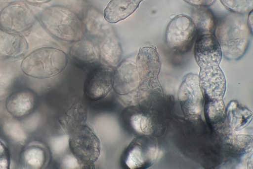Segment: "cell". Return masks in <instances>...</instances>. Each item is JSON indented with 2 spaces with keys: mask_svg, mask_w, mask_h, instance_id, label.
<instances>
[{
  "mask_svg": "<svg viewBox=\"0 0 253 169\" xmlns=\"http://www.w3.org/2000/svg\"><path fill=\"white\" fill-rule=\"evenodd\" d=\"M159 152L157 141L148 136L135 138L124 151L126 165L131 169H145L156 161Z\"/></svg>",
  "mask_w": 253,
  "mask_h": 169,
  "instance_id": "6",
  "label": "cell"
},
{
  "mask_svg": "<svg viewBox=\"0 0 253 169\" xmlns=\"http://www.w3.org/2000/svg\"><path fill=\"white\" fill-rule=\"evenodd\" d=\"M35 95L28 90L14 92L7 97L5 107L7 111L16 117H23L30 114L36 104Z\"/></svg>",
  "mask_w": 253,
  "mask_h": 169,
  "instance_id": "15",
  "label": "cell"
},
{
  "mask_svg": "<svg viewBox=\"0 0 253 169\" xmlns=\"http://www.w3.org/2000/svg\"><path fill=\"white\" fill-rule=\"evenodd\" d=\"M139 78L136 65L130 60H124L113 72L114 90L120 95L126 94L137 87Z\"/></svg>",
  "mask_w": 253,
  "mask_h": 169,
  "instance_id": "12",
  "label": "cell"
},
{
  "mask_svg": "<svg viewBox=\"0 0 253 169\" xmlns=\"http://www.w3.org/2000/svg\"><path fill=\"white\" fill-rule=\"evenodd\" d=\"M198 78L206 100L222 99L226 90V79L219 66L201 68Z\"/></svg>",
  "mask_w": 253,
  "mask_h": 169,
  "instance_id": "10",
  "label": "cell"
},
{
  "mask_svg": "<svg viewBox=\"0 0 253 169\" xmlns=\"http://www.w3.org/2000/svg\"><path fill=\"white\" fill-rule=\"evenodd\" d=\"M86 112L80 103L74 104L65 115L60 118V122L67 133L69 134L75 128L84 124Z\"/></svg>",
  "mask_w": 253,
  "mask_h": 169,
  "instance_id": "22",
  "label": "cell"
},
{
  "mask_svg": "<svg viewBox=\"0 0 253 169\" xmlns=\"http://www.w3.org/2000/svg\"><path fill=\"white\" fill-rule=\"evenodd\" d=\"M70 55L77 64L82 66L94 64L98 59L94 45L88 40L77 41L71 47Z\"/></svg>",
  "mask_w": 253,
  "mask_h": 169,
  "instance_id": "20",
  "label": "cell"
},
{
  "mask_svg": "<svg viewBox=\"0 0 253 169\" xmlns=\"http://www.w3.org/2000/svg\"><path fill=\"white\" fill-rule=\"evenodd\" d=\"M205 112L211 124L216 125L223 123L226 112L222 99L206 100Z\"/></svg>",
  "mask_w": 253,
  "mask_h": 169,
  "instance_id": "23",
  "label": "cell"
},
{
  "mask_svg": "<svg viewBox=\"0 0 253 169\" xmlns=\"http://www.w3.org/2000/svg\"><path fill=\"white\" fill-rule=\"evenodd\" d=\"M232 144L237 152L247 153L252 150V137L248 135H237L233 138Z\"/></svg>",
  "mask_w": 253,
  "mask_h": 169,
  "instance_id": "27",
  "label": "cell"
},
{
  "mask_svg": "<svg viewBox=\"0 0 253 169\" xmlns=\"http://www.w3.org/2000/svg\"><path fill=\"white\" fill-rule=\"evenodd\" d=\"M86 27L88 32L97 36L110 34V27L105 22L101 15L95 11L88 14L86 22Z\"/></svg>",
  "mask_w": 253,
  "mask_h": 169,
  "instance_id": "24",
  "label": "cell"
},
{
  "mask_svg": "<svg viewBox=\"0 0 253 169\" xmlns=\"http://www.w3.org/2000/svg\"><path fill=\"white\" fill-rule=\"evenodd\" d=\"M28 2L33 4H42L49 2L52 0H25Z\"/></svg>",
  "mask_w": 253,
  "mask_h": 169,
  "instance_id": "32",
  "label": "cell"
},
{
  "mask_svg": "<svg viewBox=\"0 0 253 169\" xmlns=\"http://www.w3.org/2000/svg\"><path fill=\"white\" fill-rule=\"evenodd\" d=\"M122 50L117 38L110 34L104 37L100 45L101 60L106 66L115 67L120 62Z\"/></svg>",
  "mask_w": 253,
  "mask_h": 169,
  "instance_id": "21",
  "label": "cell"
},
{
  "mask_svg": "<svg viewBox=\"0 0 253 169\" xmlns=\"http://www.w3.org/2000/svg\"><path fill=\"white\" fill-rule=\"evenodd\" d=\"M28 47V42L21 34L0 28V60L18 58L26 52Z\"/></svg>",
  "mask_w": 253,
  "mask_h": 169,
  "instance_id": "13",
  "label": "cell"
},
{
  "mask_svg": "<svg viewBox=\"0 0 253 169\" xmlns=\"http://www.w3.org/2000/svg\"><path fill=\"white\" fill-rule=\"evenodd\" d=\"M191 19L194 23L197 36L214 32L217 22L213 13L207 6H194Z\"/></svg>",
  "mask_w": 253,
  "mask_h": 169,
  "instance_id": "18",
  "label": "cell"
},
{
  "mask_svg": "<svg viewBox=\"0 0 253 169\" xmlns=\"http://www.w3.org/2000/svg\"><path fill=\"white\" fill-rule=\"evenodd\" d=\"M188 3L194 5L208 6L211 5L215 0H183Z\"/></svg>",
  "mask_w": 253,
  "mask_h": 169,
  "instance_id": "29",
  "label": "cell"
},
{
  "mask_svg": "<svg viewBox=\"0 0 253 169\" xmlns=\"http://www.w3.org/2000/svg\"><path fill=\"white\" fill-rule=\"evenodd\" d=\"M194 56L200 68L219 66L222 52L218 42L213 34L198 35L195 41Z\"/></svg>",
  "mask_w": 253,
  "mask_h": 169,
  "instance_id": "11",
  "label": "cell"
},
{
  "mask_svg": "<svg viewBox=\"0 0 253 169\" xmlns=\"http://www.w3.org/2000/svg\"><path fill=\"white\" fill-rule=\"evenodd\" d=\"M247 23L248 26L252 33V27H253V10H251L249 15Z\"/></svg>",
  "mask_w": 253,
  "mask_h": 169,
  "instance_id": "31",
  "label": "cell"
},
{
  "mask_svg": "<svg viewBox=\"0 0 253 169\" xmlns=\"http://www.w3.org/2000/svg\"><path fill=\"white\" fill-rule=\"evenodd\" d=\"M136 67L142 80L157 79L161 62L156 49L151 47L141 48L137 56Z\"/></svg>",
  "mask_w": 253,
  "mask_h": 169,
  "instance_id": "14",
  "label": "cell"
},
{
  "mask_svg": "<svg viewBox=\"0 0 253 169\" xmlns=\"http://www.w3.org/2000/svg\"><path fill=\"white\" fill-rule=\"evenodd\" d=\"M40 18L46 30L60 40L77 41L84 35V23L77 15L65 7H47L42 12Z\"/></svg>",
  "mask_w": 253,
  "mask_h": 169,
  "instance_id": "2",
  "label": "cell"
},
{
  "mask_svg": "<svg viewBox=\"0 0 253 169\" xmlns=\"http://www.w3.org/2000/svg\"><path fill=\"white\" fill-rule=\"evenodd\" d=\"M68 63V56L62 50L52 47H43L28 54L22 60L20 67L26 75L45 79L60 73Z\"/></svg>",
  "mask_w": 253,
  "mask_h": 169,
  "instance_id": "3",
  "label": "cell"
},
{
  "mask_svg": "<svg viewBox=\"0 0 253 169\" xmlns=\"http://www.w3.org/2000/svg\"><path fill=\"white\" fill-rule=\"evenodd\" d=\"M140 0H111L104 11V17L110 23H116L131 15L138 7Z\"/></svg>",
  "mask_w": 253,
  "mask_h": 169,
  "instance_id": "17",
  "label": "cell"
},
{
  "mask_svg": "<svg viewBox=\"0 0 253 169\" xmlns=\"http://www.w3.org/2000/svg\"><path fill=\"white\" fill-rule=\"evenodd\" d=\"M178 95L182 111L186 116H196L201 114L204 96L198 76L192 73L186 75L181 84Z\"/></svg>",
  "mask_w": 253,
  "mask_h": 169,
  "instance_id": "8",
  "label": "cell"
},
{
  "mask_svg": "<svg viewBox=\"0 0 253 169\" xmlns=\"http://www.w3.org/2000/svg\"><path fill=\"white\" fill-rule=\"evenodd\" d=\"M140 0L141 1H142V0Z\"/></svg>",
  "mask_w": 253,
  "mask_h": 169,
  "instance_id": "33",
  "label": "cell"
},
{
  "mask_svg": "<svg viewBox=\"0 0 253 169\" xmlns=\"http://www.w3.org/2000/svg\"><path fill=\"white\" fill-rule=\"evenodd\" d=\"M214 32L226 59L237 60L244 55L249 44L250 29L242 14L232 13L224 16L216 24Z\"/></svg>",
  "mask_w": 253,
  "mask_h": 169,
  "instance_id": "1",
  "label": "cell"
},
{
  "mask_svg": "<svg viewBox=\"0 0 253 169\" xmlns=\"http://www.w3.org/2000/svg\"><path fill=\"white\" fill-rule=\"evenodd\" d=\"M70 149L81 166L91 167L100 155V142L87 126L83 124L69 134Z\"/></svg>",
  "mask_w": 253,
  "mask_h": 169,
  "instance_id": "4",
  "label": "cell"
},
{
  "mask_svg": "<svg viewBox=\"0 0 253 169\" xmlns=\"http://www.w3.org/2000/svg\"><path fill=\"white\" fill-rule=\"evenodd\" d=\"M10 157L5 145L0 140V169L9 168Z\"/></svg>",
  "mask_w": 253,
  "mask_h": 169,
  "instance_id": "28",
  "label": "cell"
},
{
  "mask_svg": "<svg viewBox=\"0 0 253 169\" xmlns=\"http://www.w3.org/2000/svg\"><path fill=\"white\" fill-rule=\"evenodd\" d=\"M113 70L109 66H99L87 75L84 86V95L90 101L105 98L113 87Z\"/></svg>",
  "mask_w": 253,
  "mask_h": 169,
  "instance_id": "9",
  "label": "cell"
},
{
  "mask_svg": "<svg viewBox=\"0 0 253 169\" xmlns=\"http://www.w3.org/2000/svg\"><path fill=\"white\" fill-rule=\"evenodd\" d=\"M129 122L134 130L146 135L151 134L152 125L150 120L142 114H133L129 118Z\"/></svg>",
  "mask_w": 253,
  "mask_h": 169,
  "instance_id": "26",
  "label": "cell"
},
{
  "mask_svg": "<svg viewBox=\"0 0 253 169\" xmlns=\"http://www.w3.org/2000/svg\"><path fill=\"white\" fill-rule=\"evenodd\" d=\"M48 154L43 144L39 142L29 143L23 148L19 159L21 168L39 169L44 168L48 162Z\"/></svg>",
  "mask_w": 253,
  "mask_h": 169,
  "instance_id": "16",
  "label": "cell"
},
{
  "mask_svg": "<svg viewBox=\"0 0 253 169\" xmlns=\"http://www.w3.org/2000/svg\"><path fill=\"white\" fill-rule=\"evenodd\" d=\"M33 11L23 2H11L0 11V28L9 33L20 34L35 24Z\"/></svg>",
  "mask_w": 253,
  "mask_h": 169,
  "instance_id": "7",
  "label": "cell"
},
{
  "mask_svg": "<svg viewBox=\"0 0 253 169\" xmlns=\"http://www.w3.org/2000/svg\"><path fill=\"white\" fill-rule=\"evenodd\" d=\"M196 36L194 23L187 16L180 15L173 18L168 24L166 32V40L173 51L184 53L192 47Z\"/></svg>",
  "mask_w": 253,
  "mask_h": 169,
  "instance_id": "5",
  "label": "cell"
},
{
  "mask_svg": "<svg viewBox=\"0 0 253 169\" xmlns=\"http://www.w3.org/2000/svg\"><path fill=\"white\" fill-rule=\"evenodd\" d=\"M222 4L233 13L243 14L253 9V0H220Z\"/></svg>",
  "mask_w": 253,
  "mask_h": 169,
  "instance_id": "25",
  "label": "cell"
},
{
  "mask_svg": "<svg viewBox=\"0 0 253 169\" xmlns=\"http://www.w3.org/2000/svg\"><path fill=\"white\" fill-rule=\"evenodd\" d=\"M226 114L229 125L235 131H239L246 127L253 117L252 112L236 101L230 102Z\"/></svg>",
  "mask_w": 253,
  "mask_h": 169,
  "instance_id": "19",
  "label": "cell"
},
{
  "mask_svg": "<svg viewBox=\"0 0 253 169\" xmlns=\"http://www.w3.org/2000/svg\"><path fill=\"white\" fill-rule=\"evenodd\" d=\"M65 168H78L79 166H81L78 160L76 158H67L64 160L63 162Z\"/></svg>",
  "mask_w": 253,
  "mask_h": 169,
  "instance_id": "30",
  "label": "cell"
}]
</instances>
